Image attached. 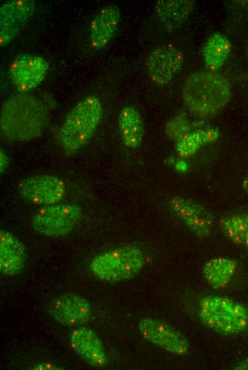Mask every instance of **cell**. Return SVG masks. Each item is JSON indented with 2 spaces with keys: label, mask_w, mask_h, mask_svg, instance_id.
Segmentation results:
<instances>
[{
  "label": "cell",
  "mask_w": 248,
  "mask_h": 370,
  "mask_svg": "<svg viewBox=\"0 0 248 370\" xmlns=\"http://www.w3.org/2000/svg\"><path fill=\"white\" fill-rule=\"evenodd\" d=\"M48 122V112L43 102L33 95L19 92L2 104L1 137L9 142L30 141L43 133Z\"/></svg>",
  "instance_id": "1"
},
{
  "label": "cell",
  "mask_w": 248,
  "mask_h": 370,
  "mask_svg": "<svg viewBox=\"0 0 248 370\" xmlns=\"http://www.w3.org/2000/svg\"><path fill=\"white\" fill-rule=\"evenodd\" d=\"M231 96L229 82L212 71H197L185 80L182 98L187 110L199 117L216 115L227 104Z\"/></svg>",
  "instance_id": "2"
},
{
  "label": "cell",
  "mask_w": 248,
  "mask_h": 370,
  "mask_svg": "<svg viewBox=\"0 0 248 370\" xmlns=\"http://www.w3.org/2000/svg\"><path fill=\"white\" fill-rule=\"evenodd\" d=\"M103 114L102 102L95 95L81 99L65 118L58 132L61 147L73 152L82 148L93 137Z\"/></svg>",
  "instance_id": "3"
},
{
  "label": "cell",
  "mask_w": 248,
  "mask_h": 370,
  "mask_svg": "<svg viewBox=\"0 0 248 370\" xmlns=\"http://www.w3.org/2000/svg\"><path fill=\"white\" fill-rule=\"evenodd\" d=\"M198 314L206 327L223 335H236L248 327V309L225 297H203L199 304Z\"/></svg>",
  "instance_id": "4"
},
{
  "label": "cell",
  "mask_w": 248,
  "mask_h": 370,
  "mask_svg": "<svg viewBox=\"0 0 248 370\" xmlns=\"http://www.w3.org/2000/svg\"><path fill=\"white\" fill-rule=\"evenodd\" d=\"M145 263L143 251L137 246L126 245L110 249L95 255L89 268L98 279L120 282L133 278Z\"/></svg>",
  "instance_id": "5"
},
{
  "label": "cell",
  "mask_w": 248,
  "mask_h": 370,
  "mask_svg": "<svg viewBox=\"0 0 248 370\" xmlns=\"http://www.w3.org/2000/svg\"><path fill=\"white\" fill-rule=\"evenodd\" d=\"M82 216L81 208L75 204H56L43 206L32 217L31 224L38 233L59 237L71 233Z\"/></svg>",
  "instance_id": "6"
},
{
  "label": "cell",
  "mask_w": 248,
  "mask_h": 370,
  "mask_svg": "<svg viewBox=\"0 0 248 370\" xmlns=\"http://www.w3.org/2000/svg\"><path fill=\"white\" fill-rule=\"evenodd\" d=\"M21 198L38 206H48L62 201L66 194L63 181L58 177L38 174L22 180L18 186Z\"/></svg>",
  "instance_id": "7"
},
{
  "label": "cell",
  "mask_w": 248,
  "mask_h": 370,
  "mask_svg": "<svg viewBox=\"0 0 248 370\" xmlns=\"http://www.w3.org/2000/svg\"><path fill=\"white\" fill-rule=\"evenodd\" d=\"M138 331L149 342L175 355H184L189 351L185 336L160 319L145 317L138 323Z\"/></svg>",
  "instance_id": "8"
},
{
  "label": "cell",
  "mask_w": 248,
  "mask_h": 370,
  "mask_svg": "<svg viewBox=\"0 0 248 370\" xmlns=\"http://www.w3.org/2000/svg\"><path fill=\"white\" fill-rule=\"evenodd\" d=\"M183 63L184 55L179 48L172 44H163L149 53L145 65L150 80L163 86L179 73Z\"/></svg>",
  "instance_id": "9"
},
{
  "label": "cell",
  "mask_w": 248,
  "mask_h": 370,
  "mask_svg": "<svg viewBox=\"0 0 248 370\" xmlns=\"http://www.w3.org/2000/svg\"><path fill=\"white\" fill-rule=\"evenodd\" d=\"M46 312L53 320L68 327L86 323L92 316L90 302L80 295L71 292L54 297L48 304Z\"/></svg>",
  "instance_id": "10"
},
{
  "label": "cell",
  "mask_w": 248,
  "mask_h": 370,
  "mask_svg": "<svg viewBox=\"0 0 248 370\" xmlns=\"http://www.w3.org/2000/svg\"><path fill=\"white\" fill-rule=\"evenodd\" d=\"M48 63L43 57L19 54L9 66V75L19 92H28L38 87L44 80L48 70Z\"/></svg>",
  "instance_id": "11"
},
{
  "label": "cell",
  "mask_w": 248,
  "mask_h": 370,
  "mask_svg": "<svg viewBox=\"0 0 248 370\" xmlns=\"http://www.w3.org/2000/svg\"><path fill=\"white\" fill-rule=\"evenodd\" d=\"M170 211L196 236L207 237L212 233V213L199 203L183 196H175L168 201Z\"/></svg>",
  "instance_id": "12"
},
{
  "label": "cell",
  "mask_w": 248,
  "mask_h": 370,
  "mask_svg": "<svg viewBox=\"0 0 248 370\" xmlns=\"http://www.w3.org/2000/svg\"><path fill=\"white\" fill-rule=\"evenodd\" d=\"M36 3L33 0H11L0 8V45L6 46L17 37L32 16Z\"/></svg>",
  "instance_id": "13"
},
{
  "label": "cell",
  "mask_w": 248,
  "mask_h": 370,
  "mask_svg": "<svg viewBox=\"0 0 248 370\" xmlns=\"http://www.w3.org/2000/svg\"><path fill=\"white\" fill-rule=\"evenodd\" d=\"M69 343L73 352L88 364L103 367L108 363L102 341L93 329L86 327L74 329L69 335Z\"/></svg>",
  "instance_id": "14"
},
{
  "label": "cell",
  "mask_w": 248,
  "mask_h": 370,
  "mask_svg": "<svg viewBox=\"0 0 248 370\" xmlns=\"http://www.w3.org/2000/svg\"><path fill=\"white\" fill-rule=\"evenodd\" d=\"M26 250L22 241L10 231H0V271L4 275H15L25 267Z\"/></svg>",
  "instance_id": "15"
},
{
  "label": "cell",
  "mask_w": 248,
  "mask_h": 370,
  "mask_svg": "<svg viewBox=\"0 0 248 370\" xmlns=\"http://www.w3.org/2000/svg\"><path fill=\"white\" fill-rule=\"evenodd\" d=\"M120 18V9L114 4L108 5L97 13L89 29V41L93 48L100 50L109 43L118 29Z\"/></svg>",
  "instance_id": "16"
},
{
  "label": "cell",
  "mask_w": 248,
  "mask_h": 370,
  "mask_svg": "<svg viewBox=\"0 0 248 370\" xmlns=\"http://www.w3.org/2000/svg\"><path fill=\"white\" fill-rule=\"evenodd\" d=\"M118 127L124 144L136 149L141 144L144 137V123L139 111L133 106H125L118 114Z\"/></svg>",
  "instance_id": "17"
},
{
  "label": "cell",
  "mask_w": 248,
  "mask_h": 370,
  "mask_svg": "<svg viewBox=\"0 0 248 370\" xmlns=\"http://www.w3.org/2000/svg\"><path fill=\"white\" fill-rule=\"evenodd\" d=\"M193 3L191 0H162L157 2L155 11L164 27L175 30L188 18Z\"/></svg>",
  "instance_id": "18"
},
{
  "label": "cell",
  "mask_w": 248,
  "mask_h": 370,
  "mask_svg": "<svg viewBox=\"0 0 248 370\" xmlns=\"http://www.w3.org/2000/svg\"><path fill=\"white\" fill-rule=\"evenodd\" d=\"M237 264L227 257H217L207 261L202 269V274L210 285L215 289L226 287L236 273Z\"/></svg>",
  "instance_id": "19"
},
{
  "label": "cell",
  "mask_w": 248,
  "mask_h": 370,
  "mask_svg": "<svg viewBox=\"0 0 248 370\" xmlns=\"http://www.w3.org/2000/svg\"><path fill=\"white\" fill-rule=\"evenodd\" d=\"M231 48V43L225 35L218 32L213 33L202 49L206 67L212 72L219 69L227 60Z\"/></svg>",
  "instance_id": "20"
},
{
  "label": "cell",
  "mask_w": 248,
  "mask_h": 370,
  "mask_svg": "<svg viewBox=\"0 0 248 370\" xmlns=\"http://www.w3.org/2000/svg\"><path fill=\"white\" fill-rule=\"evenodd\" d=\"M219 136V131L215 128H202L190 131L176 142L175 149L180 157H190L204 144L215 141Z\"/></svg>",
  "instance_id": "21"
},
{
  "label": "cell",
  "mask_w": 248,
  "mask_h": 370,
  "mask_svg": "<svg viewBox=\"0 0 248 370\" xmlns=\"http://www.w3.org/2000/svg\"><path fill=\"white\" fill-rule=\"evenodd\" d=\"M220 227L232 242L237 245L244 244L248 232V213L226 216L221 219Z\"/></svg>",
  "instance_id": "22"
},
{
  "label": "cell",
  "mask_w": 248,
  "mask_h": 370,
  "mask_svg": "<svg viewBox=\"0 0 248 370\" xmlns=\"http://www.w3.org/2000/svg\"><path fill=\"white\" fill-rule=\"evenodd\" d=\"M190 132L188 120L183 115H177L171 119L166 125V134L175 142Z\"/></svg>",
  "instance_id": "23"
},
{
  "label": "cell",
  "mask_w": 248,
  "mask_h": 370,
  "mask_svg": "<svg viewBox=\"0 0 248 370\" xmlns=\"http://www.w3.org/2000/svg\"><path fill=\"white\" fill-rule=\"evenodd\" d=\"M33 369L36 370H59L63 369L61 366L50 362H41L33 366Z\"/></svg>",
  "instance_id": "24"
},
{
  "label": "cell",
  "mask_w": 248,
  "mask_h": 370,
  "mask_svg": "<svg viewBox=\"0 0 248 370\" xmlns=\"http://www.w3.org/2000/svg\"><path fill=\"white\" fill-rule=\"evenodd\" d=\"M9 164V159L5 152L1 149L0 151V169L1 174H3L7 169Z\"/></svg>",
  "instance_id": "25"
},
{
  "label": "cell",
  "mask_w": 248,
  "mask_h": 370,
  "mask_svg": "<svg viewBox=\"0 0 248 370\" xmlns=\"http://www.w3.org/2000/svg\"><path fill=\"white\" fill-rule=\"evenodd\" d=\"M234 369L248 370V356H247L239 362L237 363L234 365Z\"/></svg>",
  "instance_id": "26"
},
{
  "label": "cell",
  "mask_w": 248,
  "mask_h": 370,
  "mask_svg": "<svg viewBox=\"0 0 248 370\" xmlns=\"http://www.w3.org/2000/svg\"><path fill=\"white\" fill-rule=\"evenodd\" d=\"M242 187L243 190L248 194V176H245L242 181Z\"/></svg>",
  "instance_id": "27"
},
{
  "label": "cell",
  "mask_w": 248,
  "mask_h": 370,
  "mask_svg": "<svg viewBox=\"0 0 248 370\" xmlns=\"http://www.w3.org/2000/svg\"><path fill=\"white\" fill-rule=\"evenodd\" d=\"M244 244H245V245H247L248 247V232H247V236H246Z\"/></svg>",
  "instance_id": "28"
}]
</instances>
